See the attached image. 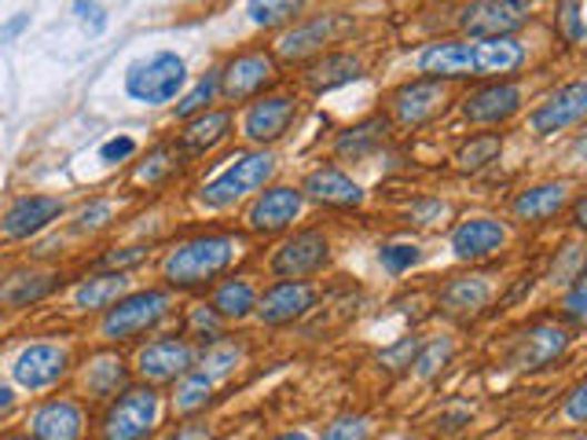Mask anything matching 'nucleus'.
<instances>
[{
	"label": "nucleus",
	"instance_id": "nucleus-4",
	"mask_svg": "<svg viewBox=\"0 0 587 440\" xmlns=\"http://www.w3.org/2000/svg\"><path fill=\"white\" fill-rule=\"evenodd\" d=\"M166 312H169V293L166 290L126 293V298L110 304V312L103 316V334L110 341H129V338L143 334V330H151Z\"/></svg>",
	"mask_w": 587,
	"mask_h": 440
},
{
	"label": "nucleus",
	"instance_id": "nucleus-47",
	"mask_svg": "<svg viewBox=\"0 0 587 440\" xmlns=\"http://www.w3.org/2000/svg\"><path fill=\"white\" fill-rule=\"evenodd\" d=\"M236 360H239V352L236 349H213V352H206V360H202V367H206V374H228L231 367H236Z\"/></svg>",
	"mask_w": 587,
	"mask_h": 440
},
{
	"label": "nucleus",
	"instance_id": "nucleus-12",
	"mask_svg": "<svg viewBox=\"0 0 587 440\" xmlns=\"http://www.w3.org/2000/svg\"><path fill=\"white\" fill-rule=\"evenodd\" d=\"M518 110H521V89L514 81L485 84V89H477L462 100V114L474 126H499V121L514 118Z\"/></svg>",
	"mask_w": 587,
	"mask_h": 440
},
{
	"label": "nucleus",
	"instance_id": "nucleus-11",
	"mask_svg": "<svg viewBox=\"0 0 587 440\" xmlns=\"http://www.w3.org/2000/svg\"><path fill=\"white\" fill-rule=\"evenodd\" d=\"M301 206H305V191L279 183V188H268L261 199L250 206L247 220L253 231H261V236H276V231L290 228L294 220L301 217Z\"/></svg>",
	"mask_w": 587,
	"mask_h": 440
},
{
	"label": "nucleus",
	"instance_id": "nucleus-1",
	"mask_svg": "<svg viewBox=\"0 0 587 440\" xmlns=\"http://www.w3.org/2000/svg\"><path fill=\"white\" fill-rule=\"evenodd\" d=\"M231 257H236V239L231 236L191 239L166 257V279L173 287H202L225 272Z\"/></svg>",
	"mask_w": 587,
	"mask_h": 440
},
{
	"label": "nucleus",
	"instance_id": "nucleus-50",
	"mask_svg": "<svg viewBox=\"0 0 587 440\" xmlns=\"http://www.w3.org/2000/svg\"><path fill=\"white\" fill-rule=\"evenodd\" d=\"M419 349H422V341H400V346L394 349V352H386V363H394V367H411L415 363V357H419Z\"/></svg>",
	"mask_w": 587,
	"mask_h": 440
},
{
	"label": "nucleus",
	"instance_id": "nucleus-20",
	"mask_svg": "<svg viewBox=\"0 0 587 440\" xmlns=\"http://www.w3.org/2000/svg\"><path fill=\"white\" fill-rule=\"evenodd\" d=\"M30 433L37 440H81V433H84L81 408L70 400H48L33 411Z\"/></svg>",
	"mask_w": 587,
	"mask_h": 440
},
{
	"label": "nucleus",
	"instance_id": "nucleus-44",
	"mask_svg": "<svg viewBox=\"0 0 587 440\" xmlns=\"http://www.w3.org/2000/svg\"><path fill=\"white\" fill-rule=\"evenodd\" d=\"M73 11H78V19L84 22V30L89 33L107 30V11L96 4V0H73Z\"/></svg>",
	"mask_w": 587,
	"mask_h": 440
},
{
	"label": "nucleus",
	"instance_id": "nucleus-38",
	"mask_svg": "<svg viewBox=\"0 0 587 440\" xmlns=\"http://www.w3.org/2000/svg\"><path fill=\"white\" fill-rule=\"evenodd\" d=\"M367 437H371V419L367 414H338L324 430V440H367Z\"/></svg>",
	"mask_w": 587,
	"mask_h": 440
},
{
	"label": "nucleus",
	"instance_id": "nucleus-37",
	"mask_svg": "<svg viewBox=\"0 0 587 440\" xmlns=\"http://www.w3.org/2000/svg\"><path fill=\"white\" fill-rule=\"evenodd\" d=\"M378 261H382L389 276H400V272H408V268L419 264L422 253H419V247H411V242H389V247L378 250Z\"/></svg>",
	"mask_w": 587,
	"mask_h": 440
},
{
	"label": "nucleus",
	"instance_id": "nucleus-40",
	"mask_svg": "<svg viewBox=\"0 0 587 440\" xmlns=\"http://www.w3.org/2000/svg\"><path fill=\"white\" fill-rule=\"evenodd\" d=\"M220 89V73H210V78H202L199 84H195V89L183 96V100L177 103V114L180 118H191V114H199V110L206 107L213 100V92Z\"/></svg>",
	"mask_w": 587,
	"mask_h": 440
},
{
	"label": "nucleus",
	"instance_id": "nucleus-10",
	"mask_svg": "<svg viewBox=\"0 0 587 440\" xmlns=\"http://www.w3.org/2000/svg\"><path fill=\"white\" fill-rule=\"evenodd\" d=\"M312 301H316V290L309 283H301V279H279V283H272L257 298V320L268 327L294 323L298 316L312 309Z\"/></svg>",
	"mask_w": 587,
	"mask_h": 440
},
{
	"label": "nucleus",
	"instance_id": "nucleus-16",
	"mask_svg": "<svg viewBox=\"0 0 587 440\" xmlns=\"http://www.w3.org/2000/svg\"><path fill=\"white\" fill-rule=\"evenodd\" d=\"M419 70L426 78L448 81V78H474L477 56H474V37L470 41H437L419 56Z\"/></svg>",
	"mask_w": 587,
	"mask_h": 440
},
{
	"label": "nucleus",
	"instance_id": "nucleus-52",
	"mask_svg": "<svg viewBox=\"0 0 587 440\" xmlns=\"http://www.w3.org/2000/svg\"><path fill=\"white\" fill-rule=\"evenodd\" d=\"M143 253H147V250H140V247H137V250H126V253H110L103 264H107V268H126V264L143 261Z\"/></svg>",
	"mask_w": 587,
	"mask_h": 440
},
{
	"label": "nucleus",
	"instance_id": "nucleus-32",
	"mask_svg": "<svg viewBox=\"0 0 587 440\" xmlns=\"http://www.w3.org/2000/svg\"><path fill=\"white\" fill-rule=\"evenodd\" d=\"M210 393H213V378L206 371H188L180 374V382L173 389V408L180 414H195L210 403Z\"/></svg>",
	"mask_w": 587,
	"mask_h": 440
},
{
	"label": "nucleus",
	"instance_id": "nucleus-26",
	"mask_svg": "<svg viewBox=\"0 0 587 440\" xmlns=\"http://www.w3.org/2000/svg\"><path fill=\"white\" fill-rule=\"evenodd\" d=\"M360 73H364V63L357 56L327 52V56L316 59L309 70H305V81H309V89H316V92H330V89H338V84L357 81Z\"/></svg>",
	"mask_w": 587,
	"mask_h": 440
},
{
	"label": "nucleus",
	"instance_id": "nucleus-14",
	"mask_svg": "<svg viewBox=\"0 0 587 440\" xmlns=\"http://www.w3.org/2000/svg\"><path fill=\"white\" fill-rule=\"evenodd\" d=\"M294 114H298V100L294 96H261L242 118V132L253 143H272L290 129Z\"/></svg>",
	"mask_w": 587,
	"mask_h": 440
},
{
	"label": "nucleus",
	"instance_id": "nucleus-55",
	"mask_svg": "<svg viewBox=\"0 0 587 440\" xmlns=\"http://www.w3.org/2000/svg\"><path fill=\"white\" fill-rule=\"evenodd\" d=\"M272 440H312V437L301 433V430H290V433H279V437H272Z\"/></svg>",
	"mask_w": 587,
	"mask_h": 440
},
{
	"label": "nucleus",
	"instance_id": "nucleus-25",
	"mask_svg": "<svg viewBox=\"0 0 587 440\" xmlns=\"http://www.w3.org/2000/svg\"><path fill=\"white\" fill-rule=\"evenodd\" d=\"M477 73L499 78V73H514L525 63V48L514 37H474Z\"/></svg>",
	"mask_w": 587,
	"mask_h": 440
},
{
	"label": "nucleus",
	"instance_id": "nucleus-42",
	"mask_svg": "<svg viewBox=\"0 0 587 440\" xmlns=\"http://www.w3.org/2000/svg\"><path fill=\"white\" fill-rule=\"evenodd\" d=\"M22 279V290H8L4 298L11 304H27V301H37L44 298L48 290H52V283H48V276H19Z\"/></svg>",
	"mask_w": 587,
	"mask_h": 440
},
{
	"label": "nucleus",
	"instance_id": "nucleus-45",
	"mask_svg": "<svg viewBox=\"0 0 587 440\" xmlns=\"http://www.w3.org/2000/svg\"><path fill=\"white\" fill-rule=\"evenodd\" d=\"M561 414H566L569 422H580V426L587 422V378L566 397V408H561Z\"/></svg>",
	"mask_w": 587,
	"mask_h": 440
},
{
	"label": "nucleus",
	"instance_id": "nucleus-6",
	"mask_svg": "<svg viewBox=\"0 0 587 440\" xmlns=\"http://www.w3.org/2000/svg\"><path fill=\"white\" fill-rule=\"evenodd\" d=\"M158 422L155 389H129L110 403L103 419V440H143Z\"/></svg>",
	"mask_w": 587,
	"mask_h": 440
},
{
	"label": "nucleus",
	"instance_id": "nucleus-29",
	"mask_svg": "<svg viewBox=\"0 0 587 440\" xmlns=\"http://www.w3.org/2000/svg\"><path fill=\"white\" fill-rule=\"evenodd\" d=\"M228 129H231V118L225 114V110H206L202 118H195L183 126L180 143L188 147V151H210V147H217L228 137Z\"/></svg>",
	"mask_w": 587,
	"mask_h": 440
},
{
	"label": "nucleus",
	"instance_id": "nucleus-27",
	"mask_svg": "<svg viewBox=\"0 0 587 440\" xmlns=\"http://www.w3.org/2000/svg\"><path fill=\"white\" fill-rule=\"evenodd\" d=\"M386 132H389L386 118H364L335 140V154L346 158V162H360V158H367L386 143Z\"/></svg>",
	"mask_w": 587,
	"mask_h": 440
},
{
	"label": "nucleus",
	"instance_id": "nucleus-43",
	"mask_svg": "<svg viewBox=\"0 0 587 440\" xmlns=\"http://www.w3.org/2000/svg\"><path fill=\"white\" fill-rule=\"evenodd\" d=\"M558 22H561V30H566L569 41H584V37H587V27L580 22V0H561V4H558Z\"/></svg>",
	"mask_w": 587,
	"mask_h": 440
},
{
	"label": "nucleus",
	"instance_id": "nucleus-30",
	"mask_svg": "<svg viewBox=\"0 0 587 440\" xmlns=\"http://www.w3.org/2000/svg\"><path fill=\"white\" fill-rule=\"evenodd\" d=\"M257 309V290L247 283V279H228L220 283L213 293V312L220 320H242Z\"/></svg>",
	"mask_w": 587,
	"mask_h": 440
},
{
	"label": "nucleus",
	"instance_id": "nucleus-49",
	"mask_svg": "<svg viewBox=\"0 0 587 440\" xmlns=\"http://www.w3.org/2000/svg\"><path fill=\"white\" fill-rule=\"evenodd\" d=\"M440 217H448V206L440 202V199L415 202V206H411V220H415V224H437Z\"/></svg>",
	"mask_w": 587,
	"mask_h": 440
},
{
	"label": "nucleus",
	"instance_id": "nucleus-54",
	"mask_svg": "<svg viewBox=\"0 0 587 440\" xmlns=\"http://www.w3.org/2000/svg\"><path fill=\"white\" fill-rule=\"evenodd\" d=\"M11 403H16V393H11V389H8L4 382H0V411H8Z\"/></svg>",
	"mask_w": 587,
	"mask_h": 440
},
{
	"label": "nucleus",
	"instance_id": "nucleus-13",
	"mask_svg": "<svg viewBox=\"0 0 587 440\" xmlns=\"http://www.w3.org/2000/svg\"><path fill=\"white\" fill-rule=\"evenodd\" d=\"M272 78H276L272 56L247 52V56H236L225 70H220V89H225L228 100H250V96L261 92L265 84H272Z\"/></svg>",
	"mask_w": 587,
	"mask_h": 440
},
{
	"label": "nucleus",
	"instance_id": "nucleus-18",
	"mask_svg": "<svg viewBox=\"0 0 587 440\" xmlns=\"http://www.w3.org/2000/svg\"><path fill=\"white\" fill-rule=\"evenodd\" d=\"M11 374H16L19 386L44 389V386H52L67 374V352L59 346H30V349L19 352Z\"/></svg>",
	"mask_w": 587,
	"mask_h": 440
},
{
	"label": "nucleus",
	"instance_id": "nucleus-17",
	"mask_svg": "<svg viewBox=\"0 0 587 440\" xmlns=\"http://www.w3.org/2000/svg\"><path fill=\"white\" fill-rule=\"evenodd\" d=\"M195 363V352L180 338H158L140 352V374L151 382H169V378L188 374Z\"/></svg>",
	"mask_w": 587,
	"mask_h": 440
},
{
	"label": "nucleus",
	"instance_id": "nucleus-39",
	"mask_svg": "<svg viewBox=\"0 0 587 440\" xmlns=\"http://www.w3.org/2000/svg\"><path fill=\"white\" fill-rule=\"evenodd\" d=\"M448 357H451V341L448 338H434L430 346H422L419 357H415V371H419L422 378H430V374H437L440 367L448 363Z\"/></svg>",
	"mask_w": 587,
	"mask_h": 440
},
{
	"label": "nucleus",
	"instance_id": "nucleus-8",
	"mask_svg": "<svg viewBox=\"0 0 587 440\" xmlns=\"http://www.w3.org/2000/svg\"><path fill=\"white\" fill-rule=\"evenodd\" d=\"M330 257V242L324 231H298L294 239H287L283 247L272 257V272L279 279H305L312 272H320Z\"/></svg>",
	"mask_w": 587,
	"mask_h": 440
},
{
	"label": "nucleus",
	"instance_id": "nucleus-35",
	"mask_svg": "<svg viewBox=\"0 0 587 440\" xmlns=\"http://www.w3.org/2000/svg\"><path fill=\"white\" fill-rule=\"evenodd\" d=\"M253 27H279L301 11V0H250L247 4Z\"/></svg>",
	"mask_w": 587,
	"mask_h": 440
},
{
	"label": "nucleus",
	"instance_id": "nucleus-5",
	"mask_svg": "<svg viewBox=\"0 0 587 440\" xmlns=\"http://www.w3.org/2000/svg\"><path fill=\"white\" fill-rule=\"evenodd\" d=\"M459 27L470 37H514L529 27L525 0H467L459 11Z\"/></svg>",
	"mask_w": 587,
	"mask_h": 440
},
{
	"label": "nucleus",
	"instance_id": "nucleus-53",
	"mask_svg": "<svg viewBox=\"0 0 587 440\" xmlns=\"http://www.w3.org/2000/svg\"><path fill=\"white\" fill-rule=\"evenodd\" d=\"M573 220H577V228H580V231H587V194H584V199H580L577 206H573Z\"/></svg>",
	"mask_w": 587,
	"mask_h": 440
},
{
	"label": "nucleus",
	"instance_id": "nucleus-36",
	"mask_svg": "<svg viewBox=\"0 0 587 440\" xmlns=\"http://www.w3.org/2000/svg\"><path fill=\"white\" fill-rule=\"evenodd\" d=\"M584 250L577 247V242H569V247H561L558 257H555V264H550V283H558V287H569L573 279H577L584 272Z\"/></svg>",
	"mask_w": 587,
	"mask_h": 440
},
{
	"label": "nucleus",
	"instance_id": "nucleus-33",
	"mask_svg": "<svg viewBox=\"0 0 587 440\" xmlns=\"http://www.w3.org/2000/svg\"><path fill=\"white\" fill-rule=\"evenodd\" d=\"M499 151H504L499 132H481V137H470L467 143L459 147L456 166L462 169V173H477V169H485L488 162H496Z\"/></svg>",
	"mask_w": 587,
	"mask_h": 440
},
{
	"label": "nucleus",
	"instance_id": "nucleus-46",
	"mask_svg": "<svg viewBox=\"0 0 587 440\" xmlns=\"http://www.w3.org/2000/svg\"><path fill=\"white\" fill-rule=\"evenodd\" d=\"M132 151H137V140H132V137H115V140H107L100 147V158L107 166H115V162H126Z\"/></svg>",
	"mask_w": 587,
	"mask_h": 440
},
{
	"label": "nucleus",
	"instance_id": "nucleus-48",
	"mask_svg": "<svg viewBox=\"0 0 587 440\" xmlns=\"http://www.w3.org/2000/svg\"><path fill=\"white\" fill-rule=\"evenodd\" d=\"M110 220V202H92V206H84L81 217H78V231H96V228H103Z\"/></svg>",
	"mask_w": 587,
	"mask_h": 440
},
{
	"label": "nucleus",
	"instance_id": "nucleus-23",
	"mask_svg": "<svg viewBox=\"0 0 587 440\" xmlns=\"http://www.w3.org/2000/svg\"><path fill=\"white\" fill-rule=\"evenodd\" d=\"M341 27H346V19L341 16H320V19L305 22V27L290 30L283 41H279V56L298 63V59H309L316 52H324V44H330V37H335Z\"/></svg>",
	"mask_w": 587,
	"mask_h": 440
},
{
	"label": "nucleus",
	"instance_id": "nucleus-31",
	"mask_svg": "<svg viewBox=\"0 0 587 440\" xmlns=\"http://www.w3.org/2000/svg\"><path fill=\"white\" fill-rule=\"evenodd\" d=\"M121 293H126V276L107 272L84 279L78 293H73V301H78V309H110L115 301H121Z\"/></svg>",
	"mask_w": 587,
	"mask_h": 440
},
{
	"label": "nucleus",
	"instance_id": "nucleus-22",
	"mask_svg": "<svg viewBox=\"0 0 587 440\" xmlns=\"http://www.w3.org/2000/svg\"><path fill=\"white\" fill-rule=\"evenodd\" d=\"M569 202V183L566 180H550V183H536V188H525L518 199H514V217L529 220V224H544V220L558 217Z\"/></svg>",
	"mask_w": 587,
	"mask_h": 440
},
{
	"label": "nucleus",
	"instance_id": "nucleus-21",
	"mask_svg": "<svg viewBox=\"0 0 587 440\" xmlns=\"http://www.w3.org/2000/svg\"><path fill=\"white\" fill-rule=\"evenodd\" d=\"M305 199L320 202V206H338V210H349V206H360L364 202V188L357 180H349L341 169L327 166V169H316L305 180Z\"/></svg>",
	"mask_w": 587,
	"mask_h": 440
},
{
	"label": "nucleus",
	"instance_id": "nucleus-9",
	"mask_svg": "<svg viewBox=\"0 0 587 440\" xmlns=\"http://www.w3.org/2000/svg\"><path fill=\"white\" fill-rule=\"evenodd\" d=\"M445 100H448L445 81L419 78V81L397 89L394 100H389V107H394V118L400 121L404 129H419V126H426V121L437 118L440 110H445Z\"/></svg>",
	"mask_w": 587,
	"mask_h": 440
},
{
	"label": "nucleus",
	"instance_id": "nucleus-19",
	"mask_svg": "<svg viewBox=\"0 0 587 440\" xmlns=\"http://www.w3.org/2000/svg\"><path fill=\"white\" fill-rule=\"evenodd\" d=\"M63 213V202L48 199V194H30V199H19L11 210L4 213V236L8 239H30L41 228H48L52 220Z\"/></svg>",
	"mask_w": 587,
	"mask_h": 440
},
{
	"label": "nucleus",
	"instance_id": "nucleus-57",
	"mask_svg": "<svg viewBox=\"0 0 587 440\" xmlns=\"http://www.w3.org/2000/svg\"><path fill=\"white\" fill-rule=\"evenodd\" d=\"M394 440H411V437H394Z\"/></svg>",
	"mask_w": 587,
	"mask_h": 440
},
{
	"label": "nucleus",
	"instance_id": "nucleus-15",
	"mask_svg": "<svg viewBox=\"0 0 587 440\" xmlns=\"http://www.w3.org/2000/svg\"><path fill=\"white\" fill-rule=\"evenodd\" d=\"M507 247V228L493 217H470L451 231V250L459 261H485Z\"/></svg>",
	"mask_w": 587,
	"mask_h": 440
},
{
	"label": "nucleus",
	"instance_id": "nucleus-3",
	"mask_svg": "<svg viewBox=\"0 0 587 440\" xmlns=\"http://www.w3.org/2000/svg\"><path fill=\"white\" fill-rule=\"evenodd\" d=\"M276 173V158L268 151H253V154H239L225 173L213 177L202 188V202L220 210V206L239 202L242 194H250L257 188H265V180Z\"/></svg>",
	"mask_w": 587,
	"mask_h": 440
},
{
	"label": "nucleus",
	"instance_id": "nucleus-41",
	"mask_svg": "<svg viewBox=\"0 0 587 440\" xmlns=\"http://www.w3.org/2000/svg\"><path fill=\"white\" fill-rule=\"evenodd\" d=\"M561 312H566V320L587 327V268L569 283L566 301H561Z\"/></svg>",
	"mask_w": 587,
	"mask_h": 440
},
{
	"label": "nucleus",
	"instance_id": "nucleus-7",
	"mask_svg": "<svg viewBox=\"0 0 587 440\" xmlns=\"http://www.w3.org/2000/svg\"><path fill=\"white\" fill-rule=\"evenodd\" d=\"M584 118H587V81H569L533 110L529 126L536 137H555V132L577 126Z\"/></svg>",
	"mask_w": 587,
	"mask_h": 440
},
{
	"label": "nucleus",
	"instance_id": "nucleus-28",
	"mask_svg": "<svg viewBox=\"0 0 587 440\" xmlns=\"http://www.w3.org/2000/svg\"><path fill=\"white\" fill-rule=\"evenodd\" d=\"M488 298H493V287H488L485 276H459L440 290V304L448 312H477L485 309Z\"/></svg>",
	"mask_w": 587,
	"mask_h": 440
},
{
	"label": "nucleus",
	"instance_id": "nucleus-51",
	"mask_svg": "<svg viewBox=\"0 0 587 440\" xmlns=\"http://www.w3.org/2000/svg\"><path fill=\"white\" fill-rule=\"evenodd\" d=\"M169 440H213L210 433V426H202V422H188V426H180V430L169 437Z\"/></svg>",
	"mask_w": 587,
	"mask_h": 440
},
{
	"label": "nucleus",
	"instance_id": "nucleus-34",
	"mask_svg": "<svg viewBox=\"0 0 587 440\" xmlns=\"http://www.w3.org/2000/svg\"><path fill=\"white\" fill-rule=\"evenodd\" d=\"M84 386H89V393L100 400L115 397L118 386H126V363L118 357H100L89 371H84Z\"/></svg>",
	"mask_w": 587,
	"mask_h": 440
},
{
	"label": "nucleus",
	"instance_id": "nucleus-24",
	"mask_svg": "<svg viewBox=\"0 0 587 440\" xmlns=\"http://www.w3.org/2000/svg\"><path fill=\"white\" fill-rule=\"evenodd\" d=\"M569 346V334L561 327H550V323H536L521 334L518 341V367H544L555 357H561Z\"/></svg>",
	"mask_w": 587,
	"mask_h": 440
},
{
	"label": "nucleus",
	"instance_id": "nucleus-56",
	"mask_svg": "<svg viewBox=\"0 0 587 440\" xmlns=\"http://www.w3.org/2000/svg\"><path fill=\"white\" fill-rule=\"evenodd\" d=\"M4 440H37V437L30 433V437H4Z\"/></svg>",
	"mask_w": 587,
	"mask_h": 440
},
{
	"label": "nucleus",
	"instance_id": "nucleus-2",
	"mask_svg": "<svg viewBox=\"0 0 587 440\" xmlns=\"http://www.w3.org/2000/svg\"><path fill=\"white\" fill-rule=\"evenodd\" d=\"M183 81H188L183 59L173 56V52H158L151 59H143V63L129 67V73H126V92L137 103L158 107V103L177 100V92L183 89Z\"/></svg>",
	"mask_w": 587,
	"mask_h": 440
}]
</instances>
